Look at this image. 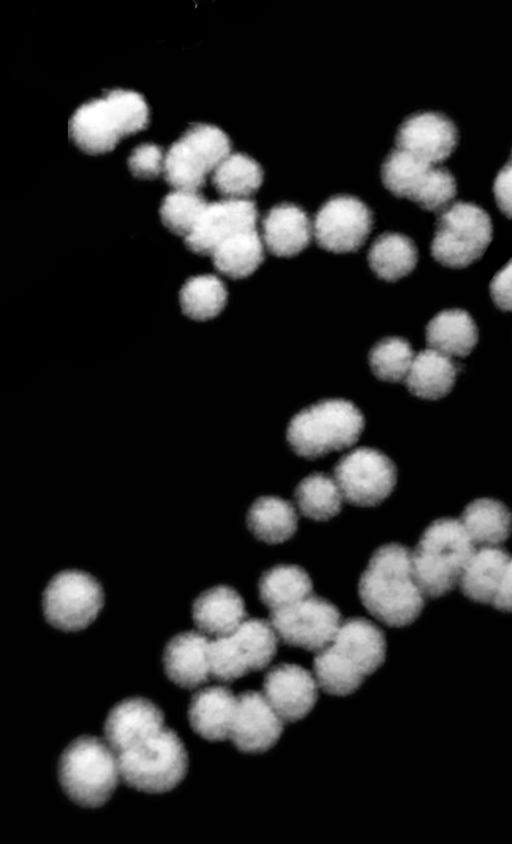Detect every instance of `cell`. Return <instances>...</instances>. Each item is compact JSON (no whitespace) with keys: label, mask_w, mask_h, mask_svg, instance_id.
<instances>
[{"label":"cell","mask_w":512,"mask_h":844,"mask_svg":"<svg viewBox=\"0 0 512 844\" xmlns=\"http://www.w3.org/2000/svg\"><path fill=\"white\" fill-rule=\"evenodd\" d=\"M385 187L428 211H442L456 195V180L440 165L416 158L395 148L381 167Z\"/></svg>","instance_id":"11"},{"label":"cell","mask_w":512,"mask_h":844,"mask_svg":"<svg viewBox=\"0 0 512 844\" xmlns=\"http://www.w3.org/2000/svg\"><path fill=\"white\" fill-rule=\"evenodd\" d=\"M230 150L231 141L223 130L210 124H193L166 152L165 180L175 189L198 191Z\"/></svg>","instance_id":"9"},{"label":"cell","mask_w":512,"mask_h":844,"mask_svg":"<svg viewBox=\"0 0 512 844\" xmlns=\"http://www.w3.org/2000/svg\"><path fill=\"white\" fill-rule=\"evenodd\" d=\"M227 290L224 283L211 274L189 278L179 292L182 312L196 321L216 317L225 307Z\"/></svg>","instance_id":"35"},{"label":"cell","mask_w":512,"mask_h":844,"mask_svg":"<svg viewBox=\"0 0 512 844\" xmlns=\"http://www.w3.org/2000/svg\"><path fill=\"white\" fill-rule=\"evenodd\" d=\"M237 697L224 686L198 690L191 698L188 720L191 728L208 741L230 738Z\"/></svg>","instance_id":"22"},{"label":"cell","mask_w":512,"mask_h":844,"mask_svg":"<svg viewBox=\"0 0 512 844\" xmlns=\"http://www.w3.org/2000/svg\"><path fill=\"white\" fill-rule=\"evenodd\" d=\"M298 517L295 507L276 496H262L250 506L246 523L251 533L268 544H279L290 539L297 530Z\"/></svg>","instance_id":"29"},{"label":"cell","mask_w":512,"mask_h":844,"mask_svg":"<svg viewBox=\"0 0 512 844\" xmlns=\"http://www.w3.org/2000/svg\"><path fill=\"white\" fill-rule=\"evenodd\" d=\"M475 549L460 519L430 523L411 552L414 576L426 597L444 596L458 586Z\"/></svg>","instance_id":"5"},{"label":"cell","mask_w":512,"mask_h":844,"mask_svg":"<svg viewBox=\"0 0 512 844\" xmlns=\"http://www.w3.org/2000/svg\"><path fill=\"white\" fill-rule=\"evenodd\" d=\"M246 616L241 595L227 585L207 589L192 606V618L197 629L213 638L231 633L246 620Z\"/></svg>","instance_id":"23"},{"label":"cell","mask_w":512,"mask_h":844,"mask_svg":"<svg viewBox=\"0 0 512 844\" xmlns=\"http://www.w3.org/2000/svg\"><path fill=\"white\" fill-rule=\"evenodd\" d=\"M414 352L410 343L400 337H387L376 343L369 353V365L374 375L386 382L404 381Z\"/></svg>","instance_id":"36"},{"label":"cell","mask_w":512,"mask_h":844,"mask_svg":"<svg viewBox=\"0 0 512 844\" xmlns=\"http://www.w3.org/2000/svg\"><path fill=\"white\" fill-rule=\"evenodd\" d=\"M257 220L258 211L251 200L225 198L208 203L184 242L194 253L211 255L230 236L255 229Z\"/></svg>","instance_id":"16"},{"label":"cell","mask_w":512,"mask_h":844,"mask_svg":"<svg viewBox=\"0 0 512 844\" xmlns=\"http://www.w3.org/2000/svg\"><path fill=\"white\" fill-rule=\"evenodd\" d=\"M510 556L499 545L476 548L459 579L462 594L471 601L491 604Z\"/></svg>","instance_id":"25"},{"label":"cell","mask_w":512,"mask_h":844,"mask_svg":"<svg viewBox=\"0 0 512 844\" xmlns=\"http://www.w3.org/2000/svg\"><path fill=\"white\" fill-rule=\"evenodd\" d=\"M149 115L148 104L140 93L113 89L74 112L69 134L83 152L102 154L112 151L123 137L145 129Z\"/></svg>","instance_id":"3"},{"label":"cell","mask_w":512,"mask_h":844,"mask_svg":"<svg viewBox=\"0 0 512 844\" xmlns=\"http://www.w3.org/2000/svg\"><path fill=\"white\" fill-rule=\"evenodd\" d=\"M259 597L270 611L293 604L312 594L309 574L297 565H276L266 570L258 583Z\"/></svg>","instance_id":"32"},{"label":"cell","mask_w":512,"mask_h":844,"mask_svg":"<svg viewBox=\"0 0 512 844\" xmlns=\"http://www.w3.org/2000/svg\"><path fill=\"white\" fill-rule=\"evenodd\" d=\"M460 521L475 546L500 545L512 532V513L501 501L492 498L471 501Z\"/></svg>","instance_id":"28"},{"label":"cell","mask_w":512,"mask_h":844,"mask_svg":"<svg viewBox=\"0 0 512 844\" xmlns=\"http://www.w3.org/2000/svg\"><path fill=\"white\" fill-rule=\"evenodd\" d=\"M283 723L263 693L247 691L237 696L229 739L242 752L262 753L277 743Z\"/></svg>","instance_id":"19"},{"label":"cell","mask_w":512,"mask_h":844,"mask_svg":"<svg viewBox=\"0 0 512 844\" xmlns=\"http://www.w3.org/2000/svg\"><path fill=\"white\" fill-rule=\"evenodd\" d=\"M207 204L205 198L196 190L174 189L161 202L160 218L167 229L185 238Z\"/></svg>","instance_id":"37"},{"label":"cell","mask_w":512,"mask_h":844,"mask_svg":"<svg viewBox=\"0 0 512 844\" xmlns=\"http://www.w3.org/2000/svg\"><path fill=\"white\" fill-rule=\"evenodd\" d=\"M490 295L502 311H512V259L493 277Z\"/></svg>","instance_id":"39"},{"label":"cell","mask_w":512,"mask_h":844,"mask_svg":"<svg viewBox=\"0 0 512 844\" xmlns=\"http://www.w3.org/2000/svg\"><path fill=\"white\" fill-rule=\"evenodd\" d=\"M313 224L299 206L283 203L272 207L262 220V240L275 256L291 257L310 243Z\"/></svg>","instance_id":"21"},{"label":"cell","mask_w":512,"mask_h":844,"mask_svg":"<svg viewBox=\"0 0 512 844\" xmlns=\"http://www.w3.org/2000/svg\"><path fill=\"white\" fill-rule=\"evenodd\" d=\"M418 260L413 241L400 233L388 232L371 245L368 263L373 272L386 281H397L411 273Z\"/></svg>","instance_id":"31"},{"label":"cell","mask_w":512,"mask_h":844,"mask_svg":"<svg viewBox=\"0 0 512 844\" xmlns=\"http://www.w3.org/2000/svg\"><path fill=\"white\" fill-rule=\"evenodd\" d=\"M278 639L270 622L244 620L231 633L210 640L211 676L231 682L266 668L276 654Z\"/></svg>","instance_id":"10"},{"label":"cell","mask_w":512,"mask_h":844,"mask_svg":"<svg viewBox=\"0 0 512 844\" xmlns=\"http://www.w3.org/2000/svg\"><path fill=\"white\" fill-rule=\"evenodd\" d=\"M385 656L382 630L364 618H350L341 623L333 640L317 652L315 677L328 694L350 695L383 664Z\"/></svg>","instance_id":"2"},{"label":"cell","mask_w":512,"mask_h":844,"mask_svg":"<svg viewBox=\"0 0 512 844\" xmlns=\"http://www.w3.org/2000/svg\"><path fill=\"white\" fill-rule=\"evenodd\" d=\"M490 216L470 202L443 209L431 243V255L443 266L461 269L482 257L492 240Z\"/></svg>","instance_id":"8"},{"label":"cell","mask_w":512,"mask_h":844,"mask_svg":"<svg viewBox=\"0 0 512 844\" xmlns=\"http://www.w3.org/2000/svg\"><path fill=\"white\" fill-rule=\"evenodd\" d=\"M319 685L303 667L281 663L264 677L263 695L284 722L303 719L314 707Z\"/></svg>","instance_id":"18"},{"label":"cell","mask_w":512,"mask_h":844,"mask_svg":"<svg viewBox=\"0 0 512 844\" xmlns=\"http://www.w3.org/2000/svg\"><path fill=\"white\" fill-rule=\"evenodd\" d=\"M458 371L452 357L428 348L414 356L404 382L414 396L438 400L450 393Z\"/></svg>","instance_id":"26"},{"label":"cell","mask_w":512,"mask_h":844,"mask_svg":"<svg viewBox=\"0 0 512 844\" xmlns=\"http://www.w3.org/2000/svg\"><path fill=\"white\" fill-rule=\"evenodd\" d=\"M492 606L502 612L512 613V555L510 556Z\"/></svg>","instance_id":"41"},{"label":"cell","mask_w":512,"mask_h":844,"mask_svg":"<svg viewBox=\"0 0 512 844\" xmlns=\"http://www.w3.org/2000/svg\"><path fill=\"white\" fill-rule=\"evenodd\" d=\"M364 427L361 411L345 399H326L310 405L290 420L286 439L306 459L351 447Z\"/></svg>","instance_id":"6"},{"label":"cell","mask_w":512,"mask_h":844,"mask_svg":"<svg viewBox=\"0 0 512 844\" xmlns=\"http://www.w3.org/2000/svg\"><path fill=\"white\" fill-rule=\"evenodd\" d=\"M115 755L120 779L127 786L150 794L172 790L188 769L183 742L165 725L134 739Z\"/></svg>","instance_id":"4"},{"label":"cell","mask_w":512,"mask_h":844,"mask_svg":"<svg viewBox=\"0 0 512 844\" xmlns=\"http://www.w3.org/2000/svg\"><path fill=\"white\" fill-rule=\"evenodd\" d=\"M510 161H511V162H512V154H511V158H510Z\"/></svg>","instance_id":"42"},{"label":"cell","mask_w":512,"mask_h":844,"mask_svg":"<svg viewBox=\"0 0 512 844\" xmlns=\"http://www.w3.org/2000/svg\"><path fill=\"white\" fill-rule=\"evenodd\" d=\"M285 644L319 652L341 625L338 608L325 598L309 595L293 604L270 611V621Z\"/></svg>","instance_id":"13"},{"label":"cell","mask_w":512,"mask_h":844,"mask_svg":"<svg viewBox=\"0 0 512 844\" xmlns=\"http://www.w3.org/2000/svg\"><path fill=\"white\" fill-rule=\"evenodd\" d=\"M495 201L508 218L512 219V162L508 161L497 173L493 184Z\"/></svg>","instance_id":"40"},{"label":"cell","mask_w":512,"mask_h":844,"mask_svg":"<svg viewBox=\"0 0 512 844\" xmlns=\"http://www.w3.org/2000/svg\"><path fill=\"white\" fill-rule=\"evenodd\" d=\"M372 225V212L365 203L353 196L340 195L326 201L318 210L313 234L321 248L347 253L363 245Z\"/></svg>","instance_id":"15"},{"label":"cell","mask_w":512,"mask_h":844,"mask_svg":"<svg viewBox=\"0 0 512 844\" xmlns=\"http://www.w3.org/2000/svg\"><path fill=\"white\" fill-rule=\"evenodd\" d=\"M127 162L133 176L154 179L164 171L165 155L160 146L142 143L133 149Z\"/></svg>","instance_id":"38"},{"label":"cell","mask_w":512,"mask_h":844,"mask_svg":"<svg viewBox=\"0 0 512 844\" xmlns=\"http://www.w3.org/2000/svg\"><path fill=\"white\" fill-rule=\"evenodd\" d=\"M426 342L429 348L447 356L465 357L478 342V329L467 311L444 310L427 324Z\"/></svg>","instance_id":"27"},{"label":"cell","mask_w":512,"mask_h":844,"mask_svg":"<svg viewBox=\"0 0 512 844\" xmlns=\"http://www.w3.org/2000/svg\"><path fill=\"white\" fill-rule=\"evenodd\" d=\"M294 497L301 514L315 521L336 516L344 500L334 477L323 473H313L302 479L295 488Z\"/></svg>","instance_id":"33"},{"label":"cell","mask_w":512,"mask_h":844,"mask_svg":"<svg viewBox=\"0 0 512 844\" xmlns=\"http://www.w3.org/2000/svg\"><path fill=\"white\" fill-rule=\"evenodd\" d=\"M104 601L99 582L89 573L64 570L49 581L42 595L45 619L63 631H78L90 625Z\"/></svg>","instance_id":"12"},{"label":"cell","mask_w":512,"mask_h":844,"mask_svg":"<svg viewBox=\"0 0 512 844\" xmlns=\"http://www.w3.org/2000/svg\"><path fill=\"white\" fill-rule=\"evenodd\" d=\"M210 640L198 631L175 635L163 652V667L168 679L179 687L194 689L211 676Z\"/></svg>","instance_id":"20"},{"label":"cell","mask_w":512,"mask_h":844,"mask_svg":"<svg viewBox=\"0 0 512 844\" xmlns=\"http://www.w3.org/2000/svg\"><path fill=\"white\" fill-rule=\"evenodd\" d=\"M457 141L458 131L452 120L432 111L409 116L396 133V148L435 165L451 155Z\"/></svg>","instance_id":"17"},{"label":"cell","mask_w":512,"mask_h":844,"mask_svg":"<svg viewBox=\"0 0 512 844\" xmlns=\"http://www.w3.org/2000/svg\"><path fill=\"white\" fill-rule=\"evenodd\" d=\"M263 170L243 153L229 154L212 172L216 190L231 199H246L261 186Z\"/></svg>","instance_id":"34"},{"label":"cell","mask_w":512,"mask_h":844,"mask_svg":"<svg viewBox=\"0 0 512 844\" xmlns=\"http://www.w3.org/2000/svg\"><path fill=\"white\" fill-rule=\"evenodd\" d=\"M333 477L345 501L356 506L372 507L391 494L397 471L394 463L382 452L360 447L339 459Z\"/></svg>","instance_id":"14"},{"label":"cell","mask_w":512,"mask_h":844,"mask_svg":"<svg viewBox=\"0 0 512 844\" xmlns=\"http://www.w3.org/2000/svg\"><path fill=\"white\" fill-rule=\"evenodd\" d=\"M214 267L232 279L251 275L264 260V243L257 229L238 232L221 242L211 254Z\"/></svg>","instance_id":"30"},{"label":"cell","mask_w":512,"mask_h":844,"mask_svg":"<svg viewBox=\"0 0 512 844\" xmlns=\"http://www.w3.org/2000/svg\"><path fill=\"white\" fill-rule=\"evenodd\" d=\"M120 772L115 753L104 740L82 736L72 741L58 761V780L79 806L97 808L114 793Z\"/></svg>","instance_id":"7"},{"label":"cell","mask_w":512,"mask_h":844,"mask_svg":"<svg viewBox=\"0 0 512 844\" xmlns=\"http://www.w3.org/2000/svg\"><path fill=\"white\" fill-rule=\"evenodd\" d=\"M163 725L164 715L157 705L141 697L128 698L109 711L104 737L115 753L140 735Z\"/></svg>","instance_id":"24"},{"label":"cell","mask_w":512,"mask_h":844,"mask_svg":"<svg viewBox=\"0 0 512 844\" xmlns=\"http://www.w3.org/2000/svg\"><path fill=\"white\" fill-rule=\"evenodd\" d=\"M358 594L367 611L386 625L413 623L426 595L414 576L410 549L398 543L379 547L360 577Z\"/></svg>","instance_id":"1"}]
</instances>
